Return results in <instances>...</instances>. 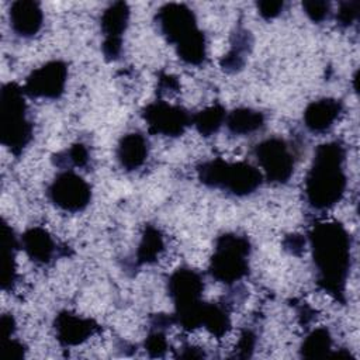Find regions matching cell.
<instances>
[{
  "instance_id": "cell-1",
  "label": "cell",
  "mask_w": 360,
  "mask_h": 360,
  "mask_svg": "<svg viewBox=\"0 0 360 360\" xmlns=\"http://www.w3.org/2000/svg\"><path fill=\"white\" fill-rule=\"evenodd\" d=\"M308 239L319 287L338 301L345 302L352 257L349 232L340 222L326 221L314 225Z\"/></svg>"
},
{
  "instance_id": "cell-2",
  "label": "cell",
  "mask_w": 360,
  "mask_h": 360,
  "mask_svg": "<svg viewBox=\"0 0 360 360\" xmlns=\"http://www.w3.org/2000/svg\"><path fill=\"white\" fill-rule=\"evenodd\" d=\"M346 149L338 142H326L315 149L311 167L305 177V197L315 210L336 205L346 190Z\"/></svg>"
},
{
  "instance_id": "cell-3",
  "label": "cell",
  "mask_w": 360,
  "mask_h": 360,
  "mask_svg": "<svg viewBox=\"0 0 360 360\" xmlns=\"http://www.w3.org/2000/svg\"><path fill=\"white\" fill-rule=\"evenodd\" d=\"M156 24L166 41L176 46L183 62L198 66L205 60V37L197 27L193 10L186 4L169 3L162 6L156 13Z\"/></svg>"
},
{
  "instance_id": "cell-4",
  "label": "cell",
  "mask_w": 360,
  "mask_h": 360,
  "mask_svg": "<svg viewBox=\"0 0 360 360\" xmlns=\"http://www.w3.org/2000/svg\"><path fill=\"white\" fill-rule=\"evenodd\" d=\"M32 138V124L27 118L25 93L17 83H6L0 90V141L18 156Z\"/></svg>"
},
{
  "instance_id": "cell-5",
  "label": "cell",
  "mask_w": 360,
  "mask_h": 360,
  "mask_svg": "<svg viewBox=\"0 0 360 360\" xmlns=\"http://www.w3.org/2000/svg\"><path fill=\"white\" fill-rule=\"evenodd\" d=\"M198 180L211 188L226 191L236 197L255 193L262 181L263 174L259 169L246 162H226L212 159L197 167Z\"/></svg>"
},
{
  "instance_id": "cell-6",
  "label": "cell",
  "mask_w": 360,
  "mask_h": 360,
  "mask_svg": "<svg viewBox=\"0 0 360 360\" xmlns=\"http://www.w3.org/2000/svg\"><path fill=\"white\" fill-rule=\"evenodd\" d=\"M167 291L176 308L174 321L187 330L200 328L205 305L201 300L204 291L201 274L188 267L177 269L169 277Z\"/></svg>"
},
{
  "instance_id": "cell-7",
  "label": "cell",
  "mask_w": 360,
  "mask_h": 360,
  "mask_svg": "<svg viewBox=\"0 0 360 360\" xmlns=\"http://www.w3.org/2000/svg\"><path fill=\"white\" fill-rule=\"evenodd\" d=\"M249 256L250 243L248 238L224 233L215 242L208 273L214 280L231 285L249 273Z\"/></svg>"
},
{
  "instance_id": "cell-8",
  "label": "cell",
  "mask_w": 360,
  "mask_h": 360,
  "mask_svg": "<svg viewBox=\"0 0 360 360\" xmlns=\"http://www.w3.org/2000/svg\"><path fill=\"white\" fill-rule=\"evenodd\" d=\"M255 156L270 183H287L294 173V155L288 143L277 136L262 141L255 148Z\"/></svg>"
},
{
  "instance_id": "cell-9",
  "label": "cell",
  "mask_w": 360,
  "mask_h": 360,
  "mask_svg": "<svg viewBox=\"0 0 360 360\" xmlns=\"http://www.w3.org/2000/svg\"><path fill=\"white\" fill-rule=\"evenodd\" d=\"M48 197L53 205L68 212L83 211L91 200L90 184L72 169L56 174L48 187Z\"/></svg>"
},
{
  "instance_id": "cell-10",
  "label": "cell",
  "mask_w": 360,
  "mask_h": 360,
  "mask_svg": "<svg viewBox=\"0 0 360 360\" xmlns=\"http://www.w3.org/2000/svg\"><path fill=\"white\" fill-rule=\"evenodd\" d=\"M142 117L150 134L163 136H180L191 125V117L180 105H173L163 100H156L148 104Z\"/></svg>"
},
{
  "instance_id": "cell-11",
  "label": "cell",
  "mask_w": 360,
  "mask_h": 360,
  "mask_svg": "<svg viewBox=\"0 0 360 360\" xmlns=\"http://www.w3.org/2000/svg\"><path fill=\"white\" fill-rule=\"evenodd\" d=\"M68 66L62 60H51L34 69L22 86L25 96L41 98H59L66 87Z\"/></svg>"
},
{
  "instance_id": "cell-12",
  "label": "cell",
  "mask_w": 360,
  "mask_h": 360,
  "mask_svg": "<svg viewBox=\"0 0 360 360\" xmlns=\"http://www.w3.org/2000/svg\"><path fill=\"white\" fill-rule=\"evenodd\" d=\"M129 20V7L124 1L110 4L101 14V31L104 35L103 53L105 59L114 60L120 56L122 48V34Z\"/></svg>"
},
{
  "instance_id": "cell-13",
  "label": "cell",
  "mask_w": 360,
  "mask_h": 360,
  "mask_svg": "<svg viewBox=\"0 0 360 360\" xmlns=\"http://www.w3.org/2000/svg\"><path fill=\"white\" fill-rule=\"evenodd\" d=\"M53 329L56 339L62 346H77L86 342L98 329V325L90 318L63 311L56 315Z\"/></svg>"
},
{
  "instance_id": "cell-14",
  "label": "cell",
  "mask_w": 360,
  "mask_h": 360,
  "mask_svg": "<svg viewBox=\"0 0 360 360\" xmlns=\"http://www.w3.org/2000/svg\"><path fill=\"white\" fill-rule=\"evenodd\" d=\"M10 27L21 38H31L42 27L44 13L34 0H18L10 7Z\"/></svg>"
},
{
  "instance_id": "cell-15",
  "label": "cell",
  "mask_w": 360,
  "mask_h": 360,
  "mask_svg": "<svg viewBox=\"0 0 360 360\" xmlns=\"http://www.w3.org/2000/svg\"><path fill=\"white\" fill-rule=\"evenodd\" d=\"M343 105L336 98H321L307 105L304 111V124L314 134H323L329 131L339 115Z\"/></svg>"
},
{
  "instance_id": "cell-16",
  "label": "cell",
  "mask_w": 360,
  "mask_h": 360,
  "mask_svg": "<svg viewBox=\"0 0 360 360\" xmlns=\"http://www.w3.org/2000/svg\"><path fill=\"white\" fill-rule=\"evenodd\" d=\"M20 245L27 253V256L37 264H48L52 262L56 245L46 229L41 226H34L27 229L20 239Z\"/></svg>"
},
{
  "instance_id": "cell-17",
  "label": "cell",
  "mask_w": 360,
  "mask_h": 360,
  "mask_svg": "<svg viewBox=\"0 0 360 360\" xmlns=\"http://www.w3.org/2000/svg\"><path fill=\"white\" fill-rule=\"evenodd\" d=\"M149 145L146 138L139 132L125 134L117 145V160L128 172L139 169L148 159Z\"/></svg>"
},
{
  "instance_id": "cell-18",
  "label": "cell",
  "mask_w": 360,
  "mask_h": 360,
  "mask_svg": "<svg viewBox=\"0 0 360 360\" xmlns=\"http://www.w3.org/2000/svg\"><path fill=\"white\" fill-rule=\"evenodd\" d=\"M264 115L252 108H236L226 114L225 125L233 135H249L264 127Z\"/></svg>"
},
{
  "instance_id": "cell-19",
  "label": "cell",
  "mask_w": 360,
  "mask_h": 360,
  "mask_svg": "<svg viewBox=\"0 0 360 360\" xmlns=\"http://www.w3.org/2000/svg\"><path fill=\"white\" fill-rule=\"evenodd\" d=\"M3 264H1V287L3 290H10L15 281L17 266H15V250L18 248L17 238L13 229L3 222Z\"/></svg>"
},
{
  "instance_id": "cell-20",
  "label": "cell",
  "mask_w": 360,
  "mask_h": 360,
  "mask_svg": "<svg viewBox=\"0 0 360 360\" xmlns=\"http://www.w3.org/2000/svg\"><path fill=\"white\" fill-rule=\"evenodd\" d=\"M163 248H165L163 236L159 232V229L152 225H148L142 233V238L136 250V263L150 264L156 262Z\"/></svg>"
},
{
  "instance_id": "cell-21",
  "label": "cell",
  "mask_w": 360,
  "mask_h": 360,
  "mask_svg": "<svg viewBox=\"0 0 360 360\" xmlns=\"http://www.w3.org/2000/svg\"><path fill=\"white\" fill-rule=\"evenodd\" d=\"M226 111L221 104L210 105L191 117V124L202 136L214 135L224 124Z\"/></svg>"
},
{
  "instance_id": "cell-22",
  "label": "cell",
  "mask_w": 360,
  "mask_h": 360,
  "mask_svg": "<svg viewBox=\"0 0 360 360\" xmlns=\"http://www.w3.org/2000/svg\"><path fill=\"white\" fill-rule=\"evenodd\" d=\"M332 349V336L326 328L314 329L301 345V356L307 359L325 357Z\"/></svg>"
},
{
  "instance_id": "cell-23",
  "label": "cell",
  "mask_w": 360,
  "mask_h": 360,
  "mask_svg": "<svg viewBox=\"0 0 360 360\" xmlns=\"http://www.w3.org/2000/svg\"><path fill=\"white\" fill-rule=\"evenodd\" d=\"M250 46L249 32L245 30H238L236 34H233V42L226 55H224L221 60V66L225 70H238L243 66L248 49Z\"/></svg>"
},
{
  "instance_id": "cell-24",
  "label": "cell",
  "mask_w": 360,
  "mask_h": 360,
  "mask_svg": "<svg viewBox=\"0 0 360 360\" xmlns=\"http://www.w3.org/2000/svg\"><path fill=\"white\" fill-rule=\"evenodd\" d=\"M202 326L215 338H221L231 326L228 311L219 304H205L202 311Z\"/></svg>"
},
{
  "instance_id": "cell-25",
  "label": "cell",
  "mask_w": 360,
  "mask_h": 360,
  "mask_svg": "<svg viewBox=\"0 0 360 360\" xmlns=\"http://www.w3.org/2000/svg\"><path fill=\"white\" fill-rule=\"evenodd\" d=\"M87 162H89V150L83 143H75L69 149L55 156V163L63 169H68V166L83 167L87 165Z\"/></svg>"
},
{
  "instance_id": "cell-26",
  "label": "cell",
  "mask_w": 360,
  "mask_h": 360,
  "mask_svg": "<svg viewBox=\"0 0 360 360\" xmlns=\"http://www.w3.org/2000/svg\"><path fill=\"white\" fill-rule=\"evenodd\" d=\"M145 350L152 357H162L167 350V340L162 329L155 328L145 339Z\"/></svg>"
},
{
  "instance_id": "cell-27",
  "label": "cell",
  "mask_w": 360,
  "mask_h": 360,
  "mask_svg": "<svg viewBox=\"0 0 360 360\" xmlns=\"http://www.w3.org/2000/svg\"><path fill=\"white\" fill-rule=\"evenodd\" d=\"M302 8L305 14L314 22H322L330 14V3L319 1V0H309L302 3Z\"/></svg>"
},
{
  "instance_id": "cell-28",
  "label": "cell",
  "mask_w": 360,
  "mask_h": 360,
  "mask_svg": "<svg viewBox=\"0 0 360 360\" xmlns=\"http://www.w3.org/2000/svg\"><path fill=\"white\" fill-rule=\"evenodd\" d=\"M357 14H359V1L340 3L336 11V21L339 25L349 27L357 18Z\"/></svg>"
},
{
  "instance_id": "cell-29",
  "label": "cell",
  "mask_w": 360,
  "mask_h": 360,
  "mask_svg": "<svg viewBox=\"0 0 360 360\" xmlns=\"http://www.w3.org/2000/svg\"><path fill=\"white\" fill-rule=\"evenodd\" d=\"M256 6L259 10V14L264 20H271L283 11L284 3L283 1H259Z\"/></svg>"
},
{
  "instance_id": "cell-30",
  "label": "cell",
  "mask_w": 360,
  "mask_h": 360,
  "mask_svg": "<svg viewBox=\"0 0 360 360\" xmlns=\"http://www.w3.org/2000/svg\"><path fill=\"white\" fill-rule=\"evenodd\" d=\"M255 342H256V336L252 330H243L240 338H239V343H238V350L240 352L239 356L242 357H248L250 356V352L255 347Z\"/></svg>"
},
{
  "instance_id": "cell-31",
  "label": "cell",
  "mask_w": 360,
  "mask_h": 360,
  "mask_svg": "<svg viewBox=\"0 0 360 360\" xmlns=\"http://www.w3.org/2000/svg\"><path fill=\"white\" fill-rule=\"evenodd\" d=\"M4 356L11 357V359H21L24 356V345L20 340L15 339H6L4 340Z\"/></svg>"
},
{
  "instance_id": "cell-32",
  "label": "cell",
  "mask_w": 360,
  "mask_h": 360,
  "mask_svg": "<svg viewBox=\"0 0 360 360\" xmlns=\"http://www.w3.org/2000/svg\"><path fill=\"white\" fill-rule=\"evenodd\" d=\"M0 328H1V333H3V339H10L11 335L14 333L15 330V322H14V318L8 314H4L1 316V321H0Z\"/></svg>"
},
{
  "instance_id": "cell-33",
  "label": "cell",
  "mask_w": 360,
  "mask_h": 360,
  "mask_svg": "<svg viewBox=\"0 0 360 360\" xmlns=\"http://www.w3.org/2000/svg\"><path fill=\"white\" fill-rule=\"evenodd\" d=\"M304 245H305V240L300 235H290L284 242L285 249L290 250L291 253H297V250H302Z\"/></svg>"
},
{
  "instance_id": "cell-34",
  "label": "cell",
  "mask_w": 360,
  "mask_h": 360,
  "mask_svg": "<svg viewBox=\"0 0 360 360\" xmlns=\"http://www.w3.org/2000/svg\"><path fill=\"white\" fill-rule=\"evenodd\" d=\"M159 89H165V90H170V91H177L179 89V82L176 77L170 76V75H162L159 79Z\"/></svg>"
}]
</instances>
